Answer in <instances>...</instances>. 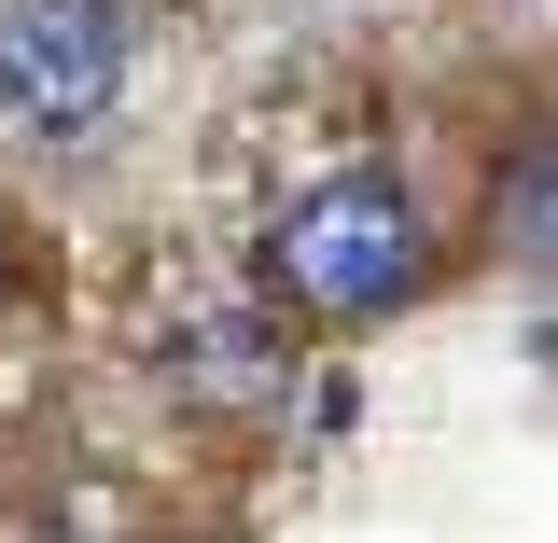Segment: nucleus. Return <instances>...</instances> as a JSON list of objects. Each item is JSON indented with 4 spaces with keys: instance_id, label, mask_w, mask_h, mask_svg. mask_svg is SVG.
I'll return each instance as SVG.
<instances>
[{
    "instance_id": "f257e3e1",
    "label": "nucleus",
    "mask_w": 558,
    "mask_h": 543,
    "mask_svg": "<svg viewBox=\"0 0 558 543\" xmlns=\"http://www.w3.org/2000/svg\"><path fill=\"white\" fill-rule=\"evenodd\" d=\"M405 279H418V196L391 168H336L322 196L279 209V293L307 321H377Z\"/></svg>"
},
{
    "instance_id": "f03ea898",
    "label": "nucleus",
    "mask_w": 558,
    "mask_h": 543,
    "mask_svg": "<svg viewBox=\"0 0 558 543\" xmlns=\"http://www.w3.org/2000/svg\"><path fill=\"white\" fill-rule=\"evenodd\" d=\"M0 98L43 139H98L126 98V14L112 0H0Z\"/></svg>"
},
{
    "instance_id": "7ed1b4c3",
    "label": "nucleus",
    "mask_w": 558,
    "mask_h": 543,
    "mask_svg": "<svg viewBox=\"0 0 558 543\" xmlns=\"http://www.w3.org/2000/svg\"><path fill=\"white\" fill-rule=\"evenodd\" d=\"M168 377H182L196 405H279V391H293V348H279V321H252V307H182V321H168Z\"/></svg>"
},
{
    "instance_id": "20e7f679",
    "label": "nucleus",
    "mask_w": 558,
    "mask_h": 543,
    "mask_svg": "<svg viewBox=\"0 0 558 543\" xmlns=\"http://www.w3.org/2000/svg\"><path fill=\"white\" fill-rule=\"evenodd\" d=\"M488 223H502V251H517V266H558V126L502 153V182H488Z\"/></svg>"
},
{
    "instance_id": "39448f33",
    "label": "nucleus",
    "mask_w": 558,
    "mask_h": 543,
    "mask_svg": "<svg viewBox=\"0 0 558 543\" xmlns=\"http://www.w3.org/2000/svg\"><path fill=\"white\" fill-rule=\"evenodd\" d=\"M0 266H14V237H0Z\"/></svg>"
}]
</instances>
